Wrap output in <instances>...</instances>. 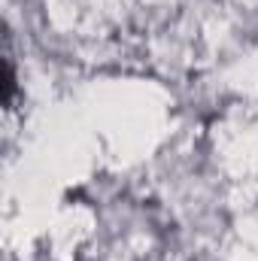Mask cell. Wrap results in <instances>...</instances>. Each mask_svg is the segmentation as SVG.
<instances>
[{
    "instance_id": "cell-1",
    "label": "cell",
    "mask_w": 258,
    "mask_h": 261,
    "mask_svg": "<svg viewBox=\"0 0 258 261\" xmlns=\"http://www.w3.org/2000/svg\"><path fill=\"white\" fill-rule=\"evenodd\" d=\"M12 91H15V73H12V61H6V103L12 100Z\"/></svg>"
}]
</instances>
